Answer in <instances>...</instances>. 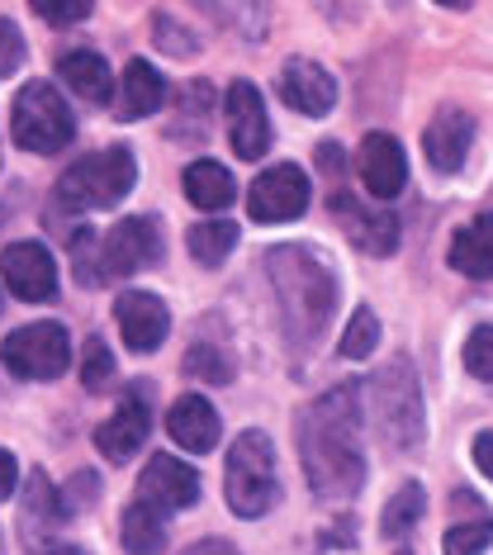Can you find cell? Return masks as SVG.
<instances>
[{
    "instance_id": "d4e9b609",
    "label": "cell",
    "mask_w": 493,
    "mask_h": 555,
    "mask_svg": "<svg viewBox=\"0 0 493 555\" xmlns=\"http://www.w3.org/2000/svg\"><path fill=\"white\" fill-rule=\"evenodd\" d=\"M185 247H190V257H195L199 267H223L228 251L237 247V229L228 219H205V223H195V229H190Z\"/></svg>"
},
{
    "instance_id": "2e32d148",
    "label": "cell",
    "mask_w": 493,
    "mask_h": 555,
    "mask_svg": "<svg viewBox=\"0 0 493 555\" xmlns=\"http://www.w3.org/2000/svg\"><path fill=\"white\" fill-rule=\"evenodd\" d=\"M114 319H119V337L129 351H157L167 343L171 333V313L161 305L157 295H147V289H129V295H119V305H114Z\"/></svg>"
},
{
    "instance_id": "836d02e7",
    "label": "cell",
    "mask_w": 493,
    "mask_h": 555,
    "mask_svg": "<svg viewBox=\"0 0 493 555\" xmlns=\"http://www.w3.org/2000/svg\"><path fill=\"white\" fill-rule=\"evenodd\" d=\"M24 62V39H20V29L10 20H0V81L10 77Z\"/></svg>"
},
{
    "instance_id": "d6986e66",
    "label": "cell",
    "mask_w": 493,
    "mask_h": 555,
    "mask_svg": "<svg viewBox=\"0 0 493 555\" xmlns=\"http://www.w3.org/2000/svg\"><path fill=\"white\" fill-rule=\"evenodd\" d=\"M470 143H475V119L460 115V109L437 115L423 133V147H427V157H432L437 171H460L465 157H470Z\"/></svg>"
},
{
    "instance_id": "d590c367",
    "label": "cell",
    "mask_w": 493,
    "mask_h": 555,
    "mask_svg": "<svg viewBox=\"0 0 493 555\" xmlns=\"http://www.w3.org/2000/svg\"><path fill=\"white\" fill-rule=\"evenodd\" d=\"M15 485H20V465H15V456H10L5 447H0V499L15 494Z\"/></svg>"
},
{
    "instance_id": "ab89813d",
    "label": "cell",
    "mask_w": 493,
    "mask_h": 555,
    "mask_svg": "<svg viewBox=\"0 0 493 555\" xmlns=\"http://www.w3.org/2000/svg\"><path fill=\"white\" fill-rule=\"evenodd\" d=\"M57 555H81V551H57Z\"/></svg>"
},
{
    "instance_id": "7c38bea8",
    "label": "cell",
    "mask_w": 493,
    "mask_h": 555,
    "mask_svg": "<svg viewBox=\"0 0 493 555\" xmlns=\"http://www.w3.org/2000/svg\"><path fill=\"white\" fill-rule=\"evenodd\" d=\"M228 115V138H233V153L243 162H261L271 147V119H265V100L251 81H233L223 100Z\"/></svg>"
},
{
    "instance_id": "4316f807",
    "label": "cell",
    "mask_w": 493,
    "mask_h": 555,
    "mask_svg": "<svg viewBox=\"0 0 493 555\" xmlns=\"http://www.w3.org/2000/svg\"><path fill=\"white\" fill-rule=\"evenodd\" d=\"M493 546V522L479 517V522H455L446 537H441V555H484Z\"/></svg>"
},
{
    "instance_id": "ba28073f",
    "label": "cell",
    "mask_w": 493,
    "mask_h": 555,
    "mask_svg": "<svg viewBox=\"0 0 493 555\" xmlns=\"http://www.w3.org/2000/svg\"><path fill=\"white\" fill-rule=\"evenodd\" d=\"M152 261H161V229L157 219H124L100 237V267H105V281H124V275L147 271Z\"/></svg>"
},
{
    "instance_id": "30bf717a",
    "label": "cell",
    "mask_w": 493,
    "mask_h": 555,
    "mask_svg": "<svg viewBox=\"0 0 493 555\" xmlns=\"http://www.w3.org/2000/svg\"><path fill=\"white\" fill-rule=\"evenodd\" d=\"M152 433V403H147V380H138L129 395H124V403L109 413L105 423H100L95 433V447L105 461H133L138 451H143V441Z\"/></svg>"
},
{
    "instance_id": "484cf974",
    "label": "cell",
    "mask_w": 493,
    "mask_h": 555,
    "mask_svg": "<svg viewBox=\"0 0 493 555\" xmlns=\"http://www.w3.org/2000/svg\"><path fill=\"white\" fill-rule=\"evenodd\" d=\"M423 513H427L423 485H403L399 494L385 503V513H379V532H385V537H408L413 527L423 522Z\"/></svg>"
},
{
    "instance_id": "52a82bcc",
    "label": "cell",
    "mask_w": 493,
    "mask_h": 555,
    "mask_svg": "<svg viewBox=\"0 0 493 555\" xmlns=\"http://www.w3.org/2000/svg\"><path fill=\"white\" fill-rule=\"evenodd\" d=\"M0 361L20 380H57L72 365V337L62 323H24L5 337Z\"/></svg>"
},
{
    "instance_id": "4fadbf2b",
    "label": "cell",
    "mask_w": 493,
    "mask_h": 555,
    "mask_svg": "<svg viewBox=\"0 0 493 555\" xmlns=\"http://www.w3.org/2000/svg\"><path fill=\"white\" fill-rule=\"evenodd\" d=\"M333 214L341 219V229H347L351 243H356L361 251H371V257H389V251L399 247V219L394 214L379 209V205H361L347 185L333 195Z\"/></svg>"
},
{
    "instance_id": "83f0119b",
    "label": "cell",
    "mask_w": 493,
    "mask_h": 555,
    "mask_svg": "<svg viewBox=\"0 0 493 555\" xmlns=\"http://www.w3.org/2000/svg\"><path fill=\"white\" fill-rule=\"evenodd\" d=\"M375 347H379V319L371 309H356L351 313V323H347V333H341V357L365 361Z\"/></svg>"
},
{
    "instance_id": "5bb4252c",
    "label": "cell",
    "mask_w": 493,
    "mask_h": 555,
    "mask_svg": "<svg viewBox=\"0 0 493 555\" xmlns=\"http://www.w3.org/2000/svg\"><path fill=\"white\" fill-rule=\"evenodd\" d=\"M138 499L152 503V508H161V513H181V508H195V499H199V475L190 470L185 461H176V456H152L143 465V475H138Z\"/></svg>"
},
{
    "instance_id": "f546056e",
    "label": "cell",
    "mask_w": 493,
    "mask_h": 555,
    "mask_svg": "<svg viewBox=\"0 0 493 555\" xmlns=\"http://www.w3.org/2000/svg\"><path fill=\"white\" fill-rule=\"evenodd\" d=\"M72 261L81 271L86 285H105V267H100V237L95 229H76L72 233Z\"/></svg>"
},
{
    "instance_id": "e575fe53",
    "label": "cell",
    "mask_w": 493,
    "mask_h": 555,
    "mask_svg": "<svg viewBox=\"0 0 493 555\" xmlns=\"http://www.w3.org/2000/svg\"><path fill=\"white\" fill-rule=\"evenodd\" d=\"M152 29H157L161 34V39H167V43H161V48H167V53H176V57H185V53H195V39H190V34H181V29H171V20H157V24H152Z\"/></svg>"
},
{
    "instance_id": "8fae6325",
    "label": "cell",
    "mask_w": 493,
    "mask_h": 555,
    "mask_svg": "<svg viewBox=\"0 0 493 555\" xmlns=\"http://www.w3.org/2000/svg\"><path fill=\"white\" fill-rule=\"evenodd\" d=\"M0 281H5L10 295H20L24 305H48V299L57 295L53 251L38 243H10L0 251Z\"/></svg>"
},
{
    "instance_id": "cb8c5ba5",
    "label": "cell",
    "mask_w": 493,
    "mask_h": 555,
    "mask_svg": "<svg viewBox=\"0 0 493 555\" xmlns=\"http://www.w3.org/2000/svg\"><path fill=\"white\" fill-rule=\"evenodd\" d=\"M119 537H124V551L129 555H161L167 551V513L138 499V503L124 508Z\"/></svg>"
},
{
    "instance_id": "5b68a950",
    "label": "cell",
    "mask_w": 493,
    "mask_h": 555,
    "mask_svg": "<svg viewBox=\"0 0 493 555\" xmlns=\"http://www.w3.org/2000/svg\"><path fill=\"white\" fill-rule=\"evenodd\" d=\"M138 181V162L129 147H109V153H95V157H81L76 167L62 171L57 181V199L67 209H114L124 195L133 191Z\"/></svg>"
},
{
    "instance_id": "44dd1931",
    "label": "cell",
    "mask_w": 493,
    "mask_h": 555,
    "mask_svg": "<svg viewBox=\"0 0 493 555\" xmlns=\"http://www.w3.org/2000/svg\"><path fill=\"white\" fill-rule=\"evenodd\" d=\"M57 81H67V91H76L81 100H91V105H105V100L114 95V77L105 67V57L86 53V48L57 57Z\"/></svg>"
},
{
    "instance_id": "e0dca14e",
    "label": "cell",
    "mask_w": 493,
    "mask_h": 555,
    "mask_svg": "<svg viewBox=\"0 0 493 555\" xmlns=\"http://www.w3.org/2000/svg\"><path fill=\"white\" fill-rule=\"evenodd\" d=\"M281 100H285L289 109H299V115L319 119V115H327V109L337 105V81L327 77L319 62L289 57L285 67H281Z\"/></svg>"
},
{
    "instance_id": "6da1fadb",
    "label": "cell",
    "mask_w": 493,
    "mask_h": 555,
    "mask_svg": "<svg viewBox=\"0 0 493 555\" xmlns=\"http://www.w3.org/2000/svg\"><path fill=\"white\" fill-rule=\"evenodd\" d=\"M299 456L313 494L327 503L356 499L365 485V451H361V389L341 380L299 413Z\"/></svg>"
},
{
    "instance_id": "3957f363",
    "label": "cell",
    "mask_w": 493,
    "mask_h": 555,
    "mask_svg": "<svg viewBox=\"0 0 493 555\" xmlns=\"http://www.w3.org/2000/svg\"><path fill=\"white\" fill-rule=\"evenodd\" d=\"M223 494L228 508L237 517H261L281 499V485H275V451L271 437L247 427L243 437L228 447V470H223Z\"/></svg>"
},
{
    "instance_id": "f1b7e54d",
    "label": "cell",
    "mask_w": 493,
    "mask_h": 555,
    "mask_svg": "<svg viewBox=\"0 0 493 555\" xmlns=\"http://www.w3.org/2000/svg\"><path fill=\"white\" fill-rule=\"evenodd\" d=\"M185 371L195 375V380H205V385H228L233 380V361L219 357V347H190V357H185Z\"/></svg>"
},
{
    "instance_id": "4dcf8cb0",
    "label": "cell",
    "mask_w": 493,
    "mask_h": 555,
    "mask_svg": "<svg viewBox=\"0 0 493 555\" xmlns=\"http://www.w3.org/2000/svg\"><path fill=\"white\" fill-rule=\"evenodd\" d=\"M81 385H86V389L114 385V351L100 343V337H91V343H86V351H81Z\"/></svg>"
},
{
    "instance_id": "8992f818",
    "label": "cell",
    "mask_w": 493,
    "mask_h": 555,
    "mask_svg": "<svg viewBox=\"0 0 493 555\" xmlns=\"http://www.w3.org/2000/svg\"><path fill=\"white\" fill-rule=\"evenodd\" d=\"M10 133L24 153L53 157L76 138V119L67 109V100L57 95L53 81H29L15 95V109H10Z\"/></svg>"
},
{
    "instance_id": "d6a6232c",
    "label": "cell",
    "mask_w": 493,
    "mask_h": 555,
    "mask_svg": "<svg viewBox=\"0 0 493 555\" xmlns=\"http://www.w3.org/2000/svg\"><path fill=\"white\" fill-rule=\"evenodd\" d=\"M34 15L48 20L53 29H67V24H81L95 10V0H29Z\"/></svg>"
},
{
    "instance_id": "f35d334b",
    "label": "cell",
    "mask_w": 493,
    "mask_h": 555,
    "mask_svg": "<svg viewBox=\"0 0 493 555\" xmlns=\"http://www.w3.org/2000/svg\"><path fill=\"white\" fill-rule=\"evenodd\" d=\"M437 5H446V10H465L470 0H437Z\"/></svg>"
},
{
    "instance_id": "277c9868",
    "label": "cell",
    "mask_w": 493,
    "mask_h": 555,
    "mask_svg": "<svg viewBox=\"0 0 493 555\" xmlns=\"http://www.w3.org/2000/svg\"><path fill=\"white\" fill-rule=\"evenodd\" d=\"M371 385V403H375V427L379 437L394 451H413L423 441V389H417V371L413 361L394 357Z\"/></svg>"
},
{
    "instance_id": "9a60e30c",
    "label": "cell",
    "mask_w": 493,
    "mask_h": 555,
    "mask_svg": "<svg viewBox=\"0 0 493 555\" xmlns=\"http://www.w3.org/2000/svg\"><path fill=\"white\" fill-rule=\"evenodd\" d=\"M356 171H361L365 195H375V205H389L403 191V181H408V157H403L399 138L365 133V143L356 153Z\"/></svg>"
},
{
    "instance_id": "7402d4cb",
    "label": "cell",
    "mask_w": 493,
    "mask_h": 555,
    "mask_svg": "<svg viewBox=\"0 0 493 555\" xmlns=\"http://www.w3.org/2000/svg\"><path fill=\"white\" fill-rule=\"evenodd\" d=\"M181 185H185V199L195 209H205V214H219L233 205V195H237V185H233V171L219 167V162H209V157H199V162H190L185 176H181Z\"/></svg>"
},
{
    "instance_id": "ac0fdd59",
    "label": "cell",
    "mask_w": 493,
    "mask_h": 555,
    "mask_svg": "<svg viewBox=\"0 0 493 555\" xmlns=\"http://www.w3.org/2000/svg\"><path fill=\"white\" fill-rule=\"evenodd\" d=\"M167 433L190 456H205V451L219 447V413H213V403L205 395H181L167 413Z\"/></svg>"
},
{
    "instance_id": "8d00e7d4",
    "label": "cell",
    "mask_w": 493,
    "mask_h": 555,
    "mask_svg": "<svg viewBox=\"0 0 493 555\" xmlns=\"http://www.w3.org/2000/svg\"><path fill=\"white\" fill-rule=\"evenodd\" d=\"M475 465L493 479V433H479V437H475Z\"/></svg>"
},
{
    "instance_id": "74e56055",
    "label": "cell",
    "mask_w": 493,
    "mask_h": 555,
    "mask_svg": "<svg viewBox=\"0 0 493 555\" xmlns=\"http://www.w3.org/2000/svg\"><path fill=\"white\" fill-rule=\"evenodd\" d=\"M185 555H237L228 541H219V537H209V541H199V546H190Z\"/></svg>"
},
{
    "instance_id": "7a4b0ae2",
    "label": "cell",
    "mask_w": 493,
    "mask_h": 555,
    "mask_svg": "<svg viewBox=\"0 0 493 555\" xmlns=\"http://www.w3.org/2000/svg\"><path fill=\"white\" fill-rule=\"evenodd\" d=\"M265 281L281 299V323L295 351H309L337 313V275L313 247H271Z\"/></svg>"
},
{
    "instance_id": "ffe728a7",
    "label": "cell",
    "mask_w": 493,
    "mask_h": 555,
    "mask_svg": "<svg viewBox=\"0 0 493 555\" xmlns=\"http://www.w3.org/2000/svg\"><path fill=\"white\" fill-rule=\"evenodd\" d=\"M451 267L470 281H493V214H479L451 237Z\"/></svg>"
},
{
    "instance_id": "603a6c76",
    "label": "cell",
    "mask_w": 493,
    "mask_h": 555,
    "mask_svg": "<svg viewBox=\"0 0 493 555\" xmlns=\"http://www.w3.org/2000/svg\"><path fill=\"white\" fill-rule=\"evenodd\" d=\"M161 100H167V81L152 72V62L133 57L129 67H124V81H119V109H124V119H147V115H157Z\"/></svg>"
},
{
    "instance_id": "1f68e13d",
    "label": "cell",
    "mask_w": 493,
    "mask_h": 555,
    "mask_svg": "<svg viewBox=\"0 0 493 555\" xmlns=\"http://www.w3.org/2000/svg\"><path fill=\"white\" fill-rule=\"evenodd\" d=\"M465 371L475 375V380H489L493 385V327H475L470 337H465Z\"/></svg>"
},
{
    "instance_id": "9c48e42d",
    "label": "cell",
    "mask_w": 493,
    "mask_h": 555,
    "mask_svg": "<svg viewBox=\"0 0 493 555\" xmlns=\"http://www.w3.org/2000/svg\"><path fill=\"white\" fill-rule=\"evenodd\" d=\"M309 209V176L299 167H265L247 191V214L257 223H289Z\"/></svg>"
}]
</instances>
